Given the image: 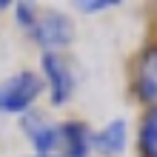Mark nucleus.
<instances>
[{"instance_id": "4", "label": "nucleus", "mask_w": 157, "mask_h": 157, "mask_svg": "<svg viewBox=\"0 0 157 157\" xmlns=\"http://www.w3.org/2000/svg\"><path fill=\"white\" fill-rule=\"evenodd\" d=\"M20 128L37 157H60V123L49 120L43 112H26L20 117Z\"/></svg>"}, {"instance_id": "3", "label": "nucleus", "mask_w": 157, "mask_h": 157, "mask_svg": "<svg viewBox=\"0 0 157 157\" xmlns=\"http://www.w3.org/2000/svg\"><path fill=\"white\" fill-rule=\"evenodd\" d=\"M29 37L40 46L43 52H60L75 40V20L66 14V12H40L34 29L29 32Z\"/></svg>"}, {"instance_id": "10", "label": "nucleus", "mask_w": 157, "mask_h": 157, "mask_svg": "<svg viewBox=\"0 0 157 157\" xmlns=\"http://www.w3.org/2000/svg\"><path fill=\"white\" fill-rule=\"evenodd\" d=\"M117 6V0H80L77 9L83 14H100L103 9H114Z\"/></svg>"}, {"instance_id": "7", "label": "nucleus", "mask_w": 157, "mask_h": 157, "mask_svg": "<svg viewBox=\"0 0 157 157\" xmlns=\"http://www.w3.org/2000/svg\"><path fill=\"white\" fill-rule=\"evenodd\" d=\"M91 132L83 120L60 123V157H91Z\"/></svg>"}, {"instance_id": "8", "label": "nucleus", "mask_w": 157, "mask_h": 157, "mask_svg": "<svg viewBox=\"0 0 157 157\" xmlns=\"http://www.w3.org/2000/svg\"><path fill=\"white\" fill-rule=\"evenodd\" d=\"M137 151L140 157H157V109H146L137 123Z\"/></svg>"}, {"instance_id": "9", "label": "nucleus", "mask_w": 157, "mask_h": 157, "mask_svg": "<svg viewBox=\"0 0 157 157\" xmlns=\"http://www.w3.org/2000/svg\"><path fill=\"white\" fill-rule=\"evenodd\" d=\"M37 17H40V12H37V6H34V3H14V20H17V26H20L26 34L34 29Z\"/></svg>"}, {"instance_id": "2", "label": "nucleus", "mask_w": 157, "mask_h": 157, "mask_svg": "<svg viewBox=\"0 0 157 157\" xmlns=\"http://www.w3.org/2000/svg\"><path fill=\"white\" fill-rule=\"evenodd\" d=\"M40 80H43V89L49 91V103L54 109L66 106L71 94H75V69L71 63L63 57L60 52H43L40 54Z\"/></svg>"}, {"instance_id": "5", "label": "nucleus", "mask_w": 157, "mask_h": 157, "mask_svg": "<svg viewBox=\"0 0 157 157\" xmlns=\"http://www.w3.org/2000/svg\"><path fill=\"white\" fill-rule=\"evenodd\" d=\"M132 91L143 109H157V43L146 46L134 60Z\"/></svg>"}, {"instance_id": "6", "label": "nucleus", "mask_w": 157, "mask_h": 157, "mask_svg": "<svg viewBox=\"0 0 157 157\" xmlns=\"http://www.w3.org/2000/svg\"><path fill=\"white\" fill-rule=\"evenodd\" d=\"M128 146V126L123 117L117 120H109L91 132V151H97L100 157H120Z\"/></svg>"}, {"instance_id": "1", "label": "nucleus", "mask_w": 157, "mask_h": 157, "mask_svg": "<svg viewBox=\"0 0 157 157\" xmlns=\"http://www.w3.org/2000/svg\"><path fill=\"white\" fill-rule=\"evenodd\" d=\"M43 80L37 71H14L0 80V114H26L32 112L37 97L43 94Z\"/></svg>"}]
</instances>
